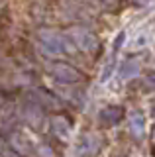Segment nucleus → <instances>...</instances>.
<instances>
[]
</instances>
